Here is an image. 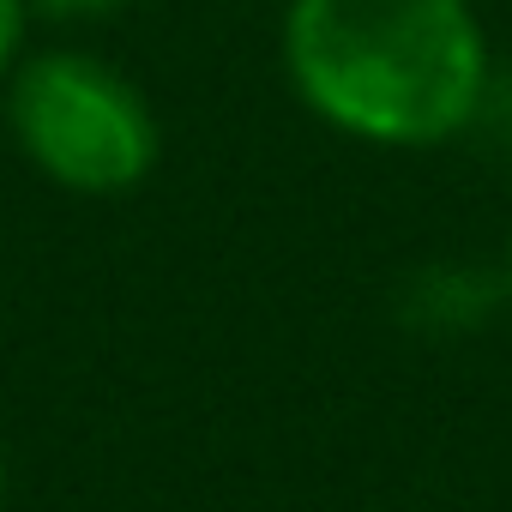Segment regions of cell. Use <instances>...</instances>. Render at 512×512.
Listing matches in <instances>:
<instances>
[{"mask_svg": "<svg viewBox=\"0 0 512 512\" xmlns=\"http://www.w3.org/2000/svg\"><path fill=\"white\" fill-rule=\"evenodd\" d=\"M284 61L302 103L368 145H440L488 85L470 0H290Z\"/></svg>", "mask_w": 512, "mask_h": 512, "instance_id": "cell-1", "label": "cell"}, {"mask_svg": "<svg viewBox=\"0 0 512 512\" xmlns=\"http://www.w3.org/2000/svg\"><path fill=\"white\" fill-rule=\"evenodd\" d=\"M25 157L73 193H127L157 163L151 103L91 55H37L7 91Z\"/></svg>", "mask_w": 512, "mask_h": 512, "instance_id": "cell-2", "label": "cell"}, {"mask_svg": "<svg viewBox=\"0 0 512 512\" xmlns=\"http://www.w3.org/2000/svg\"><path fill=\"white\" fill-rule=\"evenodd\" d=\"M506 284H512V247H506Z\"/></svg>", "mask_w": 512, "mask_h": 512, "instance_id": "cell-6", "label": "cell"}, {"mask_svg": "<svg viewBox=\"0 0 512 512\" xmlns=\"http://www.w3.org/2000/svg\"><path fill=\"white\" fill-rule=\"evenodd\" d=\"M19 37H25V0H0V67H13Z\"/></svg>", "mask_w": 512, "mask_h": 512, "instance_id": "cell-4", "label": "cell"}, {"mask_svg": "<svg viewBox=\"0 0 512 512\" xmlns=\"http://www.w3.org/2000/svg\"><path fill=\"white\" fill-rule=\"evenodd\" d=\"M0 506H7V458H0Z\"/></svg>", "mask_w": 512, "mask_h": 512, "instance_id": "cell-5", "label": "cell"}, {"mask_svg": "<svg viewBox=\"0 0 512 512\" xmlns=\"http://www.w3.org/2000/svg\"><path fill=\"white\" fill-rule=\"evenodd\" d=\"M25 7H37V13H49V19H61V25H79V19H109V13H121L127 0H25Z\"/></svg>", "mask_w": 512, "mask_h": 512, "instance_id": "cell-3", "label": "cell"}]
</instances>
